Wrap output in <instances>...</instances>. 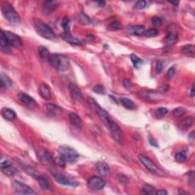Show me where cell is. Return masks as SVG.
Wrapping results in <instances>:
<instances>
[{
    "mask_svg": "<svg viewBox=\"0 0 195 195\" xmlns=\"http://www.w3.org/2000/svg\"><path fill=\"white\" fill-rule=\"evenodd\" d=\"M37 181L38 182L39 185L41 188V189H43L44 191H52V187L50 185V184L49 183V181H48L46 178H44L42 175H39L37 178Z\"/></svg>",
    "mask_w": 195,
    "mask_h": 195,
    "instance_id": "cell-20",
    "label": "cell"
},
{
    "mask_svg": "<svg viewBox=\"0 0 195 195\" xmlns=\"http://www.w3.org/2000/svg\"><path fill=\"white\" fill-rule=\"evenodd\" d=\"M159 34L158 31L156 28H149L145 31L143 34V36L147 37H153L157 36Z\"/></svg>",
    "mask_w": 195,
    "mask_h": 195,
    "instance_id": "cell-37",
    "label": "cell"
},
{
    "mask_svg": "<svg viewBox=\"0 0 195 195\" xmlns=\"http://www.w3.org/2000/svg\"><path fill=\"white\" fill-rule=\"evenodd\" d=\"M189 184L194 186V172L193 171L189 172Z\"/></svg>",
    "mask_w": 195,
    "mask_h": 195,
    "instance_id": "cell-49",
    "label": "cell"
},
{
    "mask_svg": "<svg viewBox=\"0 0 195 195\" xmlns=\"http://www.w3.org/2000/svg\"><path fill=\"white\" fill-rule=\"evenodd\" d=\"M69 19L67 17V16H65L64 18L62 20V23L61 25L63 27V30L66 31H68L69 30Z\"/></svg>",
    "mask_w": 195,
    "mask_h": 195,
    "instance_id": "cell-41",
    "label": "cell"
},
{
    "mask_svg": "<svg viewBox=\"0 0 195 195\" xmlns=\"http://www.w3.org/2000/svg\"><path fill=\"white\" fill-rule=\"evenodd\" d=\"M46 110L48 114L51 115V116H56V115L60 114L61 112L62 108H60L56 105H53V104H47L46 105Z\"/></svg>",
    "mask_w": 195,
    "mask_h": 195,
    "instance_id": "cell-21",
    "label": "cell"
},
{
    "mask_svg": "<svg viewBox=\"0 0 195 195\" xmlns=\"http://www.w3.org/2000/svg\"><path fill=\"white\" fill-rule=\"evenodd\" d=\"M58 154L66 162H74L79 159V155L75 149L68 146H60L58 148Z\"/></svg>",
    "mask_w": 195,
    "mask_h": 195,
    "instance_id": "cell-4",
    "label": "cell"
},
{
    "mask_svg": "<svg viewBox=\"0 0 195 195\" xmlns=\"http://www.w3.org/2000/svg\"><path fill=\"white\" fill-rule=\"evenodd\" d=\"M195 95V91H194V85H192L191 89V97H194Z\"/></svg>",
    "mask_w": 195,
    "mask_h": 195,
    "instance_id": "cell-58",
    "label": "cell"
},
{
    "mask_svg": "<svg viewBox=\"0 0 195 195\" xmlns=\"http://www.w3.org/2000/svg\"><path fill=\"white\" fill-rule=\"evenodd\" d=\"M53 162H54V163L56 164V165H57L58 167H62V168H63V167H65V165H66V160L63 159L60 156L55 159Z\"/></svg>",
    "mask_w": 195,
    "mask_h": 195,
    "instance_id": "cell-44",
    "label": "cell"
},
{
    "mask_svg": "<svg viewBox=\"0 0 195 195\" xmlns=\"http://www.w3.org/2000/svg\"><path fill=\"white\" fill-rule=\"evenodd\" d=\"M2 172L3 174L8 176H14L16 173H17V169L12 166V165H9V166L6 167V168H2Z\"/></svg>",
    "mask_w": 195,
    "mask_h": 195,
    "instance_id": "cell-30",
    "label": "cell"
},
{
    "mask_svg": "<svg viewBox=\"0 0 195 195\" xmlns=\"http://www.w3.org/2000/svg\"><path fill=\"white\" fill-rule=\"evenodd\" d=\"M95 4L98 5L99 7H104L105 6V1H98V2H95Z\"/></svg>",
    "mask_w": 195,
    "mask_h": 195,
    "instance_id": "cell-56",
    "label": "cell"
},
{
    "mask_svg": "<svg viewBox=\"0 0 195 195\" xmlns=\"http://www.w3.org/2000/svg\"><path fill=\"white\" fill-rule=\"evenodd\" d=\"M38 53L42 60L48 61L49 57H50V53H49L48 50L45 48V47L40 46V48H38Z\"/></svg>",
    "mask_w": 195,
    "mask_h": 195,
    "instance_id": "cell-29",
    "label": "cell"
},
{
    "mask_svg": "<svg viewBox=\"0 0 195 195\" xmlns=\"http://www.w3.org/2000/svg\"><path fill=\"white\" fill-rule=\"evenodd\" d=\"M1 32L3 34V35L6 37V40H7V42L10 46L17 48H22V40L19 35H15V34L12 33L11 31H9L2 30Z\"/></svg>",
    "mask_w": 195,
    "mask_h": 195,
    "instance_id": "cell-8",
    "label": "cell"
},
{
    "mask_svg": "<svg viewBox=\"0 0 195 195\" xmlns=\"http://www.w3.org/2000/svg\"><path fill=\"white\" fill-rule=\"evenodd\" d=\"M167 113H168V109L165 108H162H162H159L156 110L155 114H156V116L159 117V118H162V117H164L165 115H166Z\"/></svg>",
    "mask_w": 195,
    "mask_h": 195,
    "instance_id": "cell-42",
    "label": "cell"
},
{
    "mask_svg": "<svg viewBox=\"0 0 195 195\" xmlns=\"http://www.w3.org/2000/svg\"><path fill=\"white\" fill-rule=\"evenodd\" d=\"M123 86H124V88H126V89H131V88L133 86L131 81H130L129 79H123Z\"/></svg>",
    "mask_w": 195,
    "mask_h": 195,
    "instance_id": "cell-48",
    "label": "cell"
},
{
    "mask_svg": "<svg viewBox=\"0 0 195 195\" xmlns=\"http://www.w3.org/2000/svg\"><path fill=\"white\" fill-rule=\"evenodd\" d=\"M142 193L144 194H156V189L149 185H144L142 188Z\"/></svg>",
    "mask_w": 195,
    "mask_h": 195,
    "instance_id": "cell-33",
    "label": "cell"
},
{
    "mask_svg": "<svg viewBox=\"0 0 195 195\" xmlns=\"http://www.w3.org/2000/svg\"><path fill=\"white\" fill-rule=\"evenodd\" d=\"M178 194H179L188 195V193L186 192V191H182V190H181V189H179V191H178Z\"/></svg>",
    "mask_w": 195,
    "mask_h": 195,
    "instance_id": "cell-59",
    "label": "cell"
},
{
    "mask_svg": "<svg viewBox=\"0 0 195 195\" xmlns=\"http://www.w3.org/2000/svg\"><path fill=\"white\" fill-rule=\"evenodd\" d=\"M139 95L148 101H154V99L157 98L156 94L152 92H142L139 93Z\"/></svg>",
    "mask_w": 195,
    "mask_h": 195,
    "instance_id": "cell-32",
    "label": "cell"
},
{
    "mask_svg": "<svg viewBox=\"0 0 195 195\" xmlns=\"http://www.w3.org/2000/svg\"><path fill=\"white\" fill-rule=\"evenodd\" d=\"M39 94L43 98L49 100L51 98V91H50V87L47 84L43 83L39 87Z\"/></svg>",
    "mask_w": 195,
    "mask_h": 195,
    "instance_id": "cell-19",
    "label": "cell"
},
{
    "mask_svg": "<svg viewBox=\"0 0 195 195\" xmlns=\"http://www.w3.org/2000/svg\"><path fill=\"white\" fill-rule=\"evenodd\" d=\"M19 101L22 102V104H24L26 107H27L30 109H34L37 106V103L36 101L32 97L29 96L28 95L24 93H20L18 95Z\"/></svg>",
    "mask_w": 195,
    "mask_h": 195,
    "instance_id": "cell-11",
    "label": "cell"
},
{
    "mask_svg": "<svg viewBox=\"0 0 195 195\" xmlns=\"http://www.w3.org/2000/svg\"><path fill=\"white\" fill-rule=\"evenodd\" d=\"M61 38L63 39L64 41L67 42V43L73 45H77V46H81V45H84L85 44V40H82V39L76 38V37H73L72 35H70L68 32H65L60 35Z\"/></svg>",
    "mask_w": 195,
    "mask_h": 195,
    "instance_id": "cell-12",
    "label": "cell"
},
{
    "mask_svg": "<svg viewBox=\"0 0 195 195\" xmlns=\"http://www.w3.org/2000/svg\"><path fill=\"white\" fill-rule=\"evenodd\" d=\"M122 27V24L118 21H114V22H110L108 25V28L110 31H118L119 29H121Z\"/></svg>",
    "mask_w": 195,
    "mask_h": 195,
    "instance_id": "cell-38",
    "label": "cell"
},
{
    "mask_svg": "<svg viewBox=\"0 0 195 195\" xmlns=\"http://www.w3.org/2000/svg\"><path fill=\"white\" fill-rule=\"evenodd\" d=\"M69 118L71 123L74 125L75 127H76L79 129H82L83 127V121H82V120L81 119V118L77 114L71 112L69 115Z\"/></svg>",
    "mask_w": 195,
    "mask_h": 195,
    "instance_id": "cell-17",
    "label": "cell"
},
{
    "mask_svg": "<svg viewBox=\"0 0 195 195\" xmlns=\"http://www.w3.org/2000/svg\"><path fill=\"white\" fill-rule=\"evenodd\" d=\"M33 22L35 30L40 36L44 37V38L48 39V40H53V39L56 38V34L53 32V31L50 28V27H49L48 24H45L44 22H43L38 19H34Z\"/></svg>",
    "mask_w": 195,
    "mask_h": 195,
    "instance_id": "cell-2",
    "label": "cell"
},
{
    "mask_svg": "<svg viewBox=\"0 0 195 195\" xmlns=\"http://www.w3.org/2000/svg\"><path fill=\"white\" fill-rule=\"evenodd\" d=\"M13 189L15 190L16 194H27V195H36L37 193L35 191H33L31 187L19 181H13L12 185Z\"/></svg>",
    "mask_w": 195,
    "mask_h": 195,
    "instance_id": "cell-7",
    "label": "cell"
},
{
    "mask_svg": "<svg viewBox=\"0 0 195 195\" xmlns=\"http://www.w3.org/2000/svg\"><path fill=\"white\" fill-rule=\"evenodd\" d=\"M156 194L157 195H167L168 192L165 190H159V191H156Z\"/></svg>",
    "mask_w": 195,
    "mask_h": 195,
    "instance_id": "cell-55",
    "label": "cell"
},
{
    "mask_svg": "<svg viewBox=\"0 0 195 195\" xmlns=\"http://www.w3.org/2000/svg\"><path fill=\"white\" fill-rule=\"evenodd\" d=\"M3 118L8 121H14L16 118V113L14 110L8 108H3L1 111Z\"/></svg>",
    "mask_w": 195,
    "mask_h": 195,
    "instance_id": "cell-22",
    "label": "cell"
},
{
    "mask_svg": "<svg viewBox=\"0 0 195 195\" xmlns=\"http://www.w3.org/2000/svg\"><path fill=\"white\" fill-rule=\"evenodd\" d=\"M21 166H22V169H23L24 172L27 174V175H31V176H32L33 178H35L36 179L37 177L40 175L38 173H37V171L34 169V168H31V167L27 166V165H21Z\"/></svg>",
    "mask_w": 195,
    "mask_h": 195,
    "instance_id": "cell-28",
    "label": "cell"
},
{
    "mask_svg": "<svg viewBox=\"0 0 195 195\" xmlns=\"http://www.w3.org/2000/svg\"><path fill=\"white\" fill-rule=\"evenodd\" d=\"M131 61H132L134 67L136 68V69H137V68H139V66H140L141 65L143 64V63L140 58H139L137 56H136V55H134V54L131 55Z\"/></svg>",
    "mask_w": 195,
    "mask_h": 195,
    "instance_id": "cell-36",
    "label": "cell"
},
{
    "mask_svg": "<svg viewBox=\"0 0 195 195\" xmlns=\"http://www.w3.org/2000/svg\"><path fill=\"white\" fill-rule=\"evenodd\" d=\"M169 3H171V4H173V5H175V6H178V4H179V2L178 1H175V2H169Z\"/></svg>",
    "mask_w": 195,
    "mask_h": 195,
    "instance_id": "cell-60",
    "label": "cell"
},
{
    "mask_svg": "<svg viewBox=\"0 0 195 195\" xmlns=\"http://www.w3.org/2000/svg\"><path fill=\"white\" fill-rule=\"evenodd\" d=\"M185 112H186V109L180 107V108H175V109L173 110V115L178 118V117H181V115H183Z\"/></svg>",
    "mask_w": 195,
    "mask_h": 195,
    "instance_id": "cell-45",
    "label": "cell"
},
{
    "mask_svg": "<svg viewBox=\"0 0 195 195\" xmlns=\"http://www.w3.org/2000/svg\"><path fill=\"white\" fill-rule=\"evenodd\" d=\"M187 159V155L185 152H179L175 156V160L178 162H184Z\"/></svg>",
    "mask_w": 195,
    "mask_h": 195,
    "instance_id": "cell-40",
    "label": "cell"
},
{
    "mask_svg": "<svg viewBox=\"0 0 195 195\" xmlns=\"http://www.w3.org/2000/svg\"><path fill=\"white\" fill-rule=\"evenodd\" d=\"M0 82H1L2 88H10L12 86V82L10 78L2 73L0 76Z\"/></svg>",
    "mask_w": 195,
    "mask_h": 195,
    "instance_id": "cell-24",
    "label": "cell"
},
{
    "mask_svg": "<svg viewBox=\"0 0 195 195\" xmlns=\"http://www.w3.org/2000/svg\"><path fill=\"white\" fill-rule=\"evenodd\" d=\"M87 103H88V105H89V108H90L91 110H95L99 106L98 103L96 101H95L92 97H88Z\"/></svg>",
    "mask_w": 195,
    "mask_h": 195,
    "instance_id": "cell-34",
    "label": "cell"
},
{
    "mask_svg": "<svg viewBox=\"0 0 195 195\" xmlns=\"http://www.w3.org/2000/svg\"><path fill=\"white\" fill-rule=\"evenodd\" d=\"M149 143H150L152 146H155V147H159L155 139H154V138L152 137V136H150V135L149 136Z\"/></svg>",
    "mask_w": 195,
    "mask_h": 195,
    "instance_id": "cell-51",
    "label": "cell"
},
{
    "mask_svg": "<svg viewBox=\"0 0 195 195\" xmlns=\"http://www.w3.org/2000/svg\"><path fill=\"white\" fill-rule=\"evenodd\" d=\"M9 165H12V163H11L9 161H8V160L4 161V162H2L1 163V168H6V167L9 166Z\"/></svg>",
    "mask_w": 195,
    "mask_h": 195,
    "instance_id": "cell-54",
    "label": "cell"
},
{
    "mask_svg": "<svg viewBox=\"0 0 195 195\" xmlns=\"http://www.w3.org/2000/svg\"><path fill=\"white\" fill-rule=\"evenodd\" d=\"M168 90V85H163L162 88H161V89H160V91L162 92H166Z\"/></svg>",
    "mask_w": 195,
    "mask_h": 195,
    "instance_id": "cell-57",
    "label": "cell"
},
{
    "mask_svg": "<svg viewBox=\"0 0 195 195\" xmlns=\"http://www.w3.org/2000/svg\"><path fill=\"white\" fill-rule=\"evenodd\" d=\"M108 128L109 129L110 134L111 137L113 138L114 140L118 143L119 145H123V134L122 132L121 129L120 127L115 122L112 121L108 126Z\"/></svg>",
    "mask_w": 195,
    "mask_h": 195,
    "instance_id": "cell-5",
    "label": "cell"
},
{
    "mask_svg": "<svg viewBox=\"0 0 195 195\" xmlns=\"http://www.w3.org/2000/svg\"><path fill=\"white\" fill-rule=\"evenodd\" d=\"M121 103L125 108L128 110H134L136 108V105H135L134 102L131 99L127 98H122L121 99Z\"/></svg>",
    "mask_w": 195,
    "mask_h": 195,
    "instance_id": "cell-26",
    "label": "cell"
},
{
    "mask_svg": "<svg viewBox=\"0 0 195 195\" xmlns=\"http://www.w3.org/2000/svg\"><path fill=\"white\" fill-rule=\"evenodd\" d=\"M2 12L4 17L13 24H18L20 23L21 19L15 9L12 7L11 4L5 2L2 6Z\"/></svg>",
    "mask_w": 195,
    "mask_h": 195,
    "instance_id": "cell-3",
    "label": "cell"
},
{
    "mask_svg": "<svg viewBox=\"0 0 195 195\" xmlns=\"http://www.w3.org/2000/svg\"><path fill=\"white\" fill-rule=\"evenodd\" d=\"M51 174L53 175L54 179L56 180L58 183L60 184V185H66V186H72V187H76L78 185L77 183L70 181V180L68 179L66 176L61 175V174H59V173H57V172H51Z\"/></svg>",
    "mask_w": 195,
    "mask_h": 195,
    "instance_id": "cell-13",
    "label": "cell"
},
{
    "mask_svg": "<svg viewBox=\"0 0 195 195\" xmlns=\"http://www.w3.org/2000/svg\"><path fill=\"white\" fill-rule=\"evenodd\" d=\"M88 187L94 191H99L105 188V181L101 177L93 176L90 178L87 183Z\"/></svg>",
    "mask_w": 195,
    "mask_h": 195,
    "instance_id": "cell-10",
    "label": "cell"
},
{
    "mask_svg": "<svg viewBox=\"0 0 195 195\" xmlns=\"http://www.w3.org/2000/svg\"><path fill=\"white\" fill-rule=\"evenodd\" d=\"M193 123H194V118L192 117H189V118H186L183 120L181 125L185 129H188L192 126Z\"/></svg>",
    "mask_w": 195,
    "mask_h": 195,
    "instance_id": "cell-35",
    "label": "cell"
},
{
    "mask_svg": "<svg viewBox=\"0 0 195 195\" xmlns=\"http://www.w3.org/2000/svg\"><path fill=\"white\" fill-rule=\"evenodd\" d=\"M175 69L174 67H172L168 70V72H167L166 73V76L168 78H172V76H175Z\"/></svg>",
    "mask_w": 195,
    "mask_h": 195,
    "instance_id": "cell-50",
    "label": "cell"
},
{
    "mask_svg": "<svg viewBox=\"0 0 195 195\" xmlns=\"http://www.w3.org/2000/svg\"><path fill=\"white\" fill-rule=\"evenodd\" d=\"M118 178H119L120 181H121V183H125V182H127V177L125 176V175H121V174H120V175H118Z\"/></svg>",
    "mask_w": 195,
    "mask_h": 195,
    "instance_id": "cell-53",
    "label": "cell"
},
{
    "mask_svg": "<svg viewBox=\"0 0 195 195\" xmlns=\"http://www.w3.org/2000/svg\"><path fill=\"white\" fill-rule=\"evenodd\" d=\"M95 112H96V114L98 115L99 118L101 119V121H102V122H103L104 123H105V125H106L107 127L109 125V123H110V122L112 121V120L110 119V115L108 114V112L106 111L105 109H103V108H102V107L99 105L98 107L96 108V110H95Z\"/></svg>",
    "mask_w": 195,
    "mask_h": 195,
    "instance_id": "cell-15",
    "label": "cell"
},
{
    "mask_svg": "<svg viewBox=\"0 0 195 195\" xmlns=\"http://www.w3.org/2000/svg\"><path fill=\"white\" fill-rule=\"evenodd\" d=\"M58 2L56 1H46L44 3V13L46 15L53 12L58 6Z\"/></svg>",
    "mask_w": 195,
    "mask_h": 195,
    "instance_id": "cell-18",
    "label": "cell"
},
{
    "mask_svg": "<svg viewBox=\"0 0 195 195\" xmlns=\"http://www.w3.org/2000/svg\"><path fill=\"white\" fill-rule=\"evenodd\" d=\"M79 21L81 22L82 24H89L91 22V20L90 19H89V17H88L87 15H86L85 14H84L83 12H81L80 14L79 15Z\"/></svg>",
    "mask_w": 195,
    "mask_h": 195,
    "instance_id": "cell-39",
    "label": "cell"
},
{
    "mask_svg": "<svg viewBox=\"0 0 195 195\" xmlns=\"http://www.w3.org/2000/svg\"><path fill=\"white\" fill-rule=\"evenodd\" d=\"M138 158H139V160L140 161L141 163H142L149 172L155 174V175H159V176H163V172L159 169L154 162H152V160H151L150 159H149L147 156H146L144 155H139Z\"/></svg>",
    "mask_w": 195,
    "mask_h": 195,
    "instance_id": "cell-6",
    "label": "cell"
},
{
    "mask_svg": "<svg viewBox=\"0 0 195 195\" xmlns=\"http://www.w3.org/2000/svg\"><path fill=\"white\" fill-rule=\"evenodd\" d=\"M48 62L53 67L61 72L67 70L70 65L69 58L65 55L60 54V53L50 54Z\"/></svg>",
    "mask_w": 195,
    "mask_h": 195,
    "instance_id": "cell-1",
    "label": "cell"
},
{
    "mask_svg": "<svg viewBox=\"0 0 195 195\" xmlns=\"http://www.w3.org/2000/svg\"><path fill=\"white\" fill-rule=\"evenodd\" d=\"M96 168L98 172L102 175H108L110 173V168L108 164L104 162H99L96 164Z\"/></svg>",
    "mask_w": 195,
    "mask_h": 195,
    "instance_id": "cell-23",
    "label": "cell"
},
{
    "mask_svg": "<svg viewBox=\"0 0 195 195\" xmlns=\"http://www.w3.org/2000/svg\"><path fill=\"white\" fill-rule=\"evenodd\" d=\"M69 89L70 90L71 95H72L73 98L77 102L82 103L83 102V95H82V92H81L80 89L76 85L70 84L69 86Z\"/></svg>",
    "mask_w": 195,
    "mask_h": 195,
    "instance_id": "cell-14",
    "label": "cell"
},
{
    "mask_svg": "<svg viewBox=\"0 0 195 195\" xmlns=\"http://www.w3.org/2000/svg\"><path fill=\"white\" fill-rule=\"evenodd\" d=\"M181 52L187 56H193L194 54L195 48L192 44H187L181 48Z\"/></svg>",
    "mask_w": 195,
    "mask_h": 195,
    "instance_id": "cell-27",
    "label": "cell"
},
{
    "mask_svg": "<svg viewBox=\"0 0 195 195\" xmlns=\"http://www.w3.org/2000/svg\"><path fill=\"white\" fill-rule=\"evenodd\" d=\"M93 91L99 95H104L105 93V89L102 85H96L93 87Z\"/></svg>",
    "mask_w": 195,
    "mask_h": 195,
    "instance_id": "cell-43",
    "label": "cell"
},
{
    "mask_svg": "<svg viewBox=\"0 0 195 195\" xmlns=\"http://www.w3.org/2000/svg\"><path fill=\"white\" fill-rule=\"evenodd\" d=\"M37 157L38 159L39 162L45 165H50L54 161L50 152L48 150H47L46 149H44V148H40V149L37 150Z\"/></svg>",
    "mask_w": 195,
    "mask_h": 195,
    "instance_id": "cell-9",
    "label": "cell"
},
{
    "mask_svg": "<svg viewBox=\"0 0 195 195\" xmlns=\"http://www.w3.org/2000/svg\"><path fill=\"white\" fill-rule=\"evenodd\" d=\"M151 23H152V24L153 26L157 27V26H160L161 24H162V21L160 18L153 17V18H152V19H151Z\"/></svg>",
    "mask_w": 195,
    "mask_h": 195,
    "instance_id": "cell-47",
    "label": "cell"
},
{
    "mask_svg": "<svg viewBox=\"0 0 195 195\" xmlns=\"http://www.w3.org/2000/svg\"><path fill=\"white\" fill-rule=\"evenodd\" d=\"M146 29L142 25H134L131 26L127 28V32L131 35L134 36H143Z\"/></svg>",
    "mask_w": 195,
    "mask_h": 195,
    "instance_id": "cell-16",
    "label": "cell"
},
{
    "mask_svg": "<svg viewBox=\"0 0 195 195\" xmlns=\"http://www.w3.org/2000/svg\"><path fill=\"white\" fill-rule=\"evenodd\" d=\"M163 69V65L160 61H157L156 63V72L158 73H160L162 71Z\"/></svg>",
    "mask_w": 195,
    "mask_h": 195,
    "instance_id": "cell-52",
    "label": "cell"
},
{
    "mask_svg": "<svg viewBox=\"0 0 195 195\" xmlns=\"http://www.w3.org/2000/svg\"><path fill=\"white\" fill-rule=\"evenodd\" d=\"M178 40V36L177 32L173 31H169L166 36V42L168 44H175Z\"/></svg>",
    "mask_w": 195,
    "mask_h": 195,
    "instance_id": "cell-25",
    "label": "cell"
},
{
    "mask_svg": "<svg viewBox=\"0 0 195 195\" xmlns=\"http://www.w3.org/2000/svg\"><path fill=\"white\" fill-rule=\"evenodd\" d=\"M0 44H1V48L2 49V50L6 53H9V47L10 45L9 44V43L6 40V37H5L3 34L1 32V39H0Z\"/></svg>",
    "mask_w": 195,
    "mask_h": 195,
    "instance_id": "cell-31",
    "label": "cell"
},
{
    "mask_svg": "<svg viewBox=\"0 0 195 195\" xmlns=\"http://www.w3.org/2000/svg\"><path fill=\"white\" fill-rule=\"evenodd\" d=\"M146 7V2L143 1V0L138 1L134 6V8L136 9H137V10H142V9H145Z\"/></svg>",
    "mask_w": 195,
    "mask_h": 195,
    "instance_id": "cell-46",
    "label": "cell"
}]
</instances>
